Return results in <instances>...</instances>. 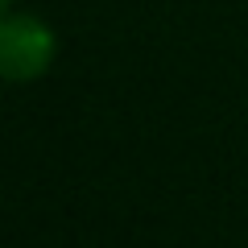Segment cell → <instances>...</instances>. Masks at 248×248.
<instances>
[{"label": "cell", "instance_id": "obj_1", "mask_svg": "<svg viewBox=\"0 0 248 248\" xmlns=\"http://www.w3.org/2000/svg\"><path fill=\"white\" fill-rule=\"evenodd\" d=\"M54 58V33L37 17H4L0 25V62L13 83L37 79Z\"/></svg>", "mask_w": 248, "mask_h": 248}]
</instances>
